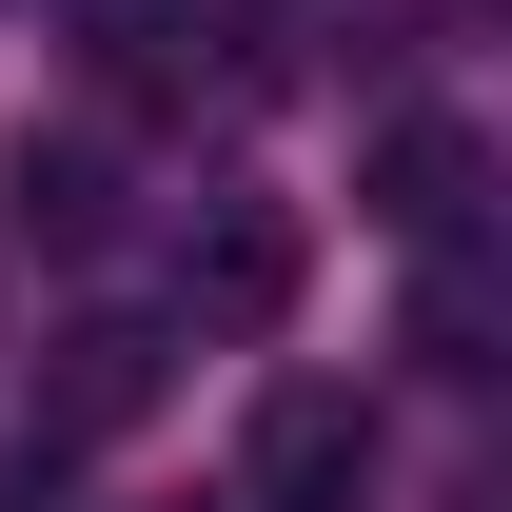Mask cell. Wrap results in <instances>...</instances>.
Wrapping results in <instances>:
<instances>
[{
	"mask_svg": "<svg viewBox=\"0 0 512 512\" xmlns=\"http://www.w3.org/2000/svg\"><path fill=\"white\" fill-rule=\"evenodd\" d=\"M0 217L40 256H99L119 237V158H99V138H20V197H0Z\"/></svg>",
	"mask_w": 512,
	"mask_h": 512,
	"instance_id": "cell-5",
	"label": "cell"
},
{
	"mask_svg": "<svg viewBox=\"0 0 512 512\" xmlns=\"http://www.w3.org/2000/svg\"><path fill=\"white\" fill-rule=\"evenodd\" d=\"M375 493V394L355 375H276L237 434V512H355Z\"/></svg>",
	"mask_w": 512,
	"mask_h": 512,
	"instance_id": "cell-1",
	"label": "cell"
},
{
	"mask_svg": "<svg viewBox=\"0 0 512 512\" xmlns=\"http://www.w3.org/2000/svg\"><path fill=\"white\" fill-rule=\"evenodd\" d=\"M414 355H434V375H493V276H473V237L434 256V296H414Z\"/></svg>",
	"mask_w": 512,
	"mask_h": 512,
	"instance_id": "cell-6",
	"label": "cell"
},
{
	"mask_svg": "<svg viewBox=\"0 0 512 512\" xmlns=\"http://www.w3.org/2000/svg\"><path fill=\"white\" fill-rule=\"evenodd\" d=\"M178 394V335L158 316H79V335H40V394H20V453H119L138 414Z\"/></svg>",
	"mask_w": 512,
	"mask_h": 512,
	"instance_id": "cell-2",
	"label": "cell"
},
{
	"mask_svg": "<svg viewBox=\"0 0 512 512\" xmlns=\"http://www.w3.org/2000/svg\"><path fill=\"white\" fill-rule=\"evenodd\" d=\"M178 316L197 335H276V316H296V217H276V197H217V217H197Z\"/></svg>",
	"mask_w": 512,
	"mask_h": 512,
	"instance_id": "cell-3",
	"label": "cell"
},
{
	"mask_svg": "<svg viewBox=\"0 0 512 512\" xmlns=\"http://www.w3.org/2000/svg\"><path fill=\"white\" fill-rule=\"evenodd\" d=\"M473 197H493V158H473V119H394V138H375V237L453 256V237H473Z\"/></svg>",
	"mask_w": 512,
	"mask_h": 512,
	"instance_id": "cell-4",
	"label": "cell"
}]
</instances>
